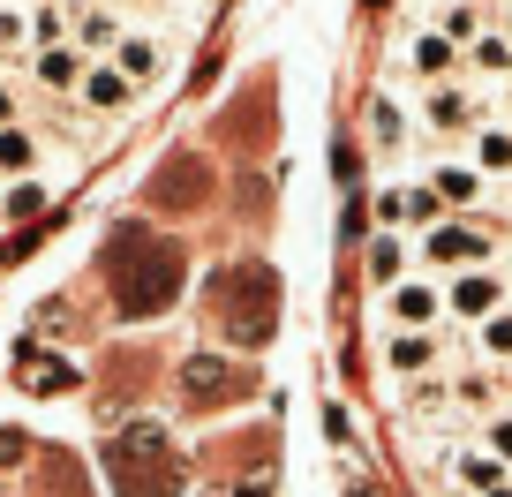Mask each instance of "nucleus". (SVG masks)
<instances>
[{"mask_svg":"<svg viewBox=\"0 0 512 497\" xmlns=\"http://www.w3.org/2000/svg\"><path fill=\"white\" fill-rule=\"evenodd\" d=\"M512 302V287H505V272H452V287H445V317H460V324H482V317H497V309Z\"/></svg>","mask_w":512,"mask_h":497,"instance_id":"8","label":"nucleus"},{"mask_svg":"<svg viewBox=\"0 0 512 497\" xmlns=\"http://www.w3.org/2000/svg\"><path fill=\"white\" fill-rule=\"evenodd\" d=\"M437 219H452V211L437 204L430 181H384L377 189V226L384 234H430Z\"/></svg>","mask_w":512,"mask_h":497,"instance_id":"6","label":"nucleus"},{"mask_svg":"<svg viewBox=\"0 0 512 497\" xmlns=\"http://www.w3.org/2000/svg\"><path fill=\"white\" fill-rule=\"evenodd\" d=\"M384 369H392V377H430L437 369V332H392L384 339Z\"/></svg>","mask_w":512,"mask_h":497,"instance_id":"18","label":"nucleus"},{"mask_svg":"<svg viewBox=\"0 0 512 497\" xmlns=\"http://www.w3.org/2000/svg\"><path fill=\"white\" fill-rule=\"evenodd\" d=\"M68 38H76L91 61H106V53L128 38V23H121V8H106V0H68Z\"/></svg>","mask_w":512,"mask_h":497,"instance_id":"9","label":"nucleus"},{"mask_svg":"<svg viewBox=\"0 0 512 497\" xmlns=\"http://www.w3.org/2000/svg\"><path fill=\"white\" fill-rule=\"evenodd\" d=\"M211 294H219V317H226V332L241 339V347H264L272 339V272L264 264H234V272H219L211 279Z\"/></svg>","mask_w":512,"mask_h":497,"instance_id":"3","label":"nucleus"},{"mask_svg":"<svg viewBox=\"0 0 512 497\" xmlns=\"http://www.w3.org/2000/svg\"><path fill=\"white\" fill-rule=\"evenodd\" d=\"M113 68H121L128 83H136V91H144V83H159V68H166V53H159V38H144V31H128L121 46L106 53Z\"/></svg>","mask_w":512,"mask_h":497,"instance_id":"19","label":"nucleus"},{"mask_svg":"<svg viewBox=\"0 0 512 497\" xmlns=\"http://www.w3.org/2000/svg\"><path fill=\"white\" fill-rule=\"evenodd\" d=\"M68 38V0H31V53Z\"/></svg>","mask_w":512,"mask_h":497,"instance_id":"24","label":"nucleus"},{"mask_svg":"<svg viewBox=\"0 0 512 497\" xmlns=\"http://www.w3.org/2000/svg\"><path fill=\"white\" fill-rule=\"evenodd\" d=\"M106 467H113V490L121 497H181V460L166 452L159 422H136L128 437H113Z\"/></svg>","mask_w":512,"mask_h":497,"instance_id":"2","label":"nucleus"},{"mask_svg":"<svg viewBox=\"0 0 512 497\" xmlns=\"http://www.w3.org/2000/svg\"><path fill=\"white\" fill-rule=\"evenodd\" d=\"M38 166V144H31V129H16V121H8V129H0V174H31Z\"/></svg>","mask_w":512,"mask_h":497,"instance_id":"27","label":"nucleus"},{"mask_svg":"<svg viewBox=\"0 0 512 497\" xmlns=\"http://www.w3.org/2000/svg\"><path fill=\"white\" fill-rule=\"evenodd\" d=\"M384 317H392V332H437L445 294L430 279H400V287H384Z\"/></svg>","mask_w":512,"mask_h":497,"instance_id":"10","label":"nucleus"},{"mask_svg":"<svg viewBox=\"0 0 512 497\" xmlns=\"http://www.w3.org/2000/svg\"><path fill=\"white\" fill-rule=\"evenodd\" d=\"M407 257H415V234H384V226H377V234H362V272H369V287H400V279H407Z\"/></svg>","mask_w":512,"mask_h":497,"instance_id":"13","label":"nucleus"},{"mask_svg":"<svg viewBox=\"0 0 512 497\" xmlns=\"http://www.w3.org/2000/svg\"><path fill=\"white\" fill-rule=\"evenodd\" d=\"M460 68H475L482 83H512V38L505 31H482L460 46Z\"/></svg>","mask_w":512,"mask_h":497,"instance_id":"20","label":"nucleus"},{"mask_svg":"<svg viewBox=\"0 0 512 497\" xmlns=\"http://www.w3.org/2000/svg\"><path fill=\"white\" fill-rule=\"evenodd\" d=\"M211 196V166L196 159V151H174V159H159V174H151V204L159 211H189Z\"/></svg>","mask_w":512,"mask_h":497,"instance_id":"7","label":"nucleus"},{"mask_svg":"<svg viewBox=\"0 0 512 497\" xmlns=\"http://www.w3.org/2000/svg\"><path fill=\"white\" fill-rule=\"evenodd\" d=\"M369 144L392 159V151H407V113H400V98H369Z\"/></svg>","mask_w":512,"mask_h":497,"instance_id":"22","label":"nucleus"},{"mask_svg":"<svg viewBox=\"0 0 512 497\" xmlns=\"http://www.w3.org/2000/svg\"><path fill=\"white\" fill-rule=\"evenodd\" d=\"M422 129H437V136L482 129V98L460 91V83H430V91H422Z\"/></svg>","mask_w":512,"mask_h":497,"instance_id":"11","label":"nucleus"},{"mask_svg":"<svg viewBox=\"0 0 512 497\" xmlns=\"http://www.w3.org/2000/svg\"><path fill=\"white\" fill-rule=\"evenodd\" d=\"M0 61H31V8H16V0H0Z\"/></svg>","mask_w":512,"mask_h":497,"instance_id":"23","label":"nucleus"},{"mask_svg":"<svg viewBox=\"0 0 512 497\" xmlns=\"http://www.w3.org/2000/svg\"><path fill=\"white\" fill-rule=\"evenodd\" d=\"M76 98H83V106H98V113H128V106H136V83H128L113 61H91V68H83V83H76Z\"/></svg>","mask_w":512,"mask_h":497,"instance_id":"15","label":"nucleus"},{"mask_svg":"<svg viewBox=\"0 0 512 497\" xmlns=\"http://www.w3.org/2000/svg\"><path fill=\"white\" fill-rule=\"evenodd\" d=\"M23 452H31V437H23V430H0V467H16Z\"/></svg>","mask_w":512,"mask_h":497,"instance_id":"32","label":"nucleus"},{"mask_svg":"<svg viewBox=\"0 0 512 497\" xmlns=\"http://www.w3.org/2000/svg\"><path fill=\"white\" fill-rule=\"evenodd\" d=\"M482 497H512V482H497V490H482Z\"/></svg>","mask_w":512,"mask_h":497,"instance_id":"34","label":"nucleus"},{"mask_svg":"<svg viewBox=\"0 0 512 497\" xmlns=\"http://www.w3.org/2000/svg\"><path fill=\"white\" fill-rule=\"evenodd\" d=\"M505 38H512V16H505Z\"/></svg>","mask_w":512,"mask_h":497,"instance_id":"35","label":"nucleus"},{"mask_svg":"<svg viewBox=\"0 0 512 497\" xmlns=\"http://www.w3.org/2000/svg\"><path fill=\"white\" fill-rule=\"evenodd\" d=\"M38 211H46V181H38V174H23L16 189L0 196V219H38Z\"/></svg>","mask_w":512,"mask_h":497,"instance_id":"28","label":"nucleus"},{"mask_svg":"<svg viewBox=\"0 0 512 497\" xmlns=\"http://www.w3.org/2000/svg\"><path fill=\"white\" fill-rule=\"evenodd\" d=\"M8 121H16V98H8V83H0V129H8Z\"/></svg>","mask_w":512,"mask_h":497,"instance_id":"33","label":"nucleus"},{"mask_svg":"<svg viewBox=\"0 0 512 497\" xmlns=\"http://www.w3.org/2000/svg\"><path fill=\"white\" fill-rule=\"evenodd\" d=\"M475 23H482V16H475V0H452V8H445V23H430V31H445L452 46H467V38H482Z\"/></svg>","mask_w":512,"mask_h":497,"instance_id":"29","label":"nucleus"},{"mask_svg":"<svg viewBox=\"0 0 512 497\" xmlns=\"http://www.w3.org/2000/svg\"><path fill=\"white\" fill-rule=\"evenodd\" d=\"M505 369H512V362H505Z\"/></svg>","mask_w":512,"mask_h":497,"instance_id":"37","label":"nucleus"},{"mask_svg":"<svg viewBox=\"0 0 512 497\" xmlns=\"http://www.w3.org/2000/svg\"><path fill=\"white\" fill-rule=\"evenodd\" d=\"M16 385H23V392H38V400H53V392H76V385H83V369L68 362V354L23 347V354H16Z\"/></svg>","mask_w":512,"mask_h":497,"instance_id":"12","label":"nucleus"},{"mask_svg":"<svg viewBox=\"0 0 512 497\" xmlns=\"http://www.w3.org/2000/svg\"><path fill=\"white\" fill-rule=\"evenodd\" d=\"M23 68H31V83H38V91H76V83H83V68H91V53H83L76 38H61V46H38Z\"/></svg>","mask_w":512,"mask_h":497,"instance_id":"14","label":"nucleus"},{"mask_svg":"<svg viewBox=\"0 0 512 497\" xmlns=\"http://www.w3.org/2000/svg\"><path fill=\"white\" fill-rule=\"evenodd\" d=\"M249 392H256V377L241 362H226V354H189V362H181V400H189L196 415L234 407V400H249Z\"/></svg>","mask_w":512,"mask_h":497,"instance_id":"4","label":"nucleus"},{"mask_svg":"<svg viewBox=\"0 0 512 497\" xmlns=\"http://www.w3.org/2000/svg\"><path fill=\"white\" fill-rule=\"evenodd\" d=\"M422 181H430V189H437V204H445L452 219L482 204V174H475V166H430V174H422Z\"/></svg>","mask_w":512,"mask_h":497,"instance_id":"21","label":"nucleus"},{"mask_svg":"<svg viewBox=\"0 0 512 497\" xmlns=\"http://www.w3.org/2000/svg\"><path fill=\"white\" fill-rule=\"evenodd\" d=\"M452 400H460V407H490V400H497V385H490V369H467L460 385H452Z\"/></svg>","mask_w":512,"mask_h":497,"instance_id":"30","label":"nucleus"},{"mask_svg":"<svg viewBox=\"0 0 512 497\" xmlns=\"http://www.w3.org/2000/svg\"><path fill=\"white\" fill-rule=\"evenodd\" d=\"M475 347H482V362H512V302L475 324Z\"/></svg>","mask_w":512,"mask_h":497,"instance_id":"25","label":"nucleus"},{"mask_svg":"<svg viewBox=\"0 0 512 497\" xmlns=\"http://www.w3.org/2000/svg\"><path fill=\"white\" fill-rule=\"evenodd\" d=\"M106 287L121 317H166L181 302V249L166 234H144V226H121L106 241Z\"/></svg>","mask_w":512,"mask_h":497,"instance_id":"1","label":"nucleus"},{"mask_svg":"<svg viewBox=\"0 0 512 497\" xmlns=\"http://www.w3.org/2000/svg\"><path fill=\"white\" fill-rule=\"evenodd\" d=\"M475 174H512V129H475Z\"/></svg>","mask_w":512,"mask_h":497,"instance_id":"26","label":"nucleus"},{"mask_svg":"<svg viewBox=\"0 0 512 497\" xmlns=\"http://www.w3.org/2000/svg\"><path fill=\"white\" fill-rule=\"evenodd\" d=\"M490 249H497V241L482 234L475 219H437L430 234H415V257L430 264V272H482Z\"/></svg>","mask_w":512,"mask_h":497,"instance_id":"5","label":"nucleus"},{"mask_svg":"<svg viewBox=\"0 0 512 497\" xmlns=\"http://www.w3.org/2000/svg\"><path fill=\"white\" fill-rule=\"evenodd\" d=\"M400 68H407V76H422V83H452V76H460V46H452L445 31H422L415 46H407Z\"/></svg>","mask_w":512,"mask_h":497,"instance_id":"16","label":"nucleus"},{"mask_svg":"<svg viewBox=\"0 0 512 497\" xmlns=\"http://www.w3.org/2000/svg\"><path fill=\"white\" fill-rule=\"evenodd\" d=\"M445 475L460 482L467 497H482V490H497V482H512V467L497 460V452H482V445H460V452L445 460Z\"/></svg>","mask_w":512,"mask_h":497,"instance_id":"17","label":"nucleus"},{"mask_svg":"<svg viewBox=\"0 0 512 497\" xmlns=\"http://www.w3.org/2000/svg\"><path fill=\"white\" fill-rule=\"evenodd\" d=\"M505 287H512V272H505Z\"/></svg>","mask_w":512,"mask_h":497,"instance_id":"36","label":"nucleus"},{"mask_svg":"<svg viewBox=\"0 0 512 497\" xmlns=\"http://www.w3.org/2000/svg\"><path fill=\"white\" fill-rule=\"evenodd\" d=\"M475 445H482V452H497V460L512 467V415H490V422H482V437H475Z\"/></svg>","mask_w":512,"mask_h":497,"instance_id":"31","label":"nucleus"}]
</instances>
